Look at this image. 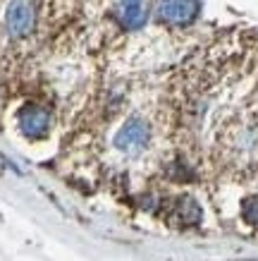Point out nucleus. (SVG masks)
Wrapping results in <instances>:
<instances>
[{
  "label": "nucleus",
  "mask_w": 258,
  "mask_h": 261,
  "mask_svg": "<svg viewBox=\"0 0 258 261\" xmlns=\"http://www.w3.org/2000/svg\"><path fill=\"white\" fill-rule=\"evenodd\" d=\"M151 144V125L144 118H129L115 135V149L125 156H139Z\"/></svg>",
  "instance_id": "1"
},
{
  "label": "nucleus",
  "mask_w": 258,
  "mask_h": 261,
  "mask_svg": "<svg viewBox=\"0 0 258 261\" xmlns=\"http://www.w3.org/2000/svg\"><path fill=\"white\" fill-rule=\"evenodd\" d=\"M36 24V5L34 0H12L5 12V27L12 39H24L34 32Z\"/></svg>",
  "instance_id": "2"
},
{
  "label": "nucleus",
  "mask_w": 258,
  "mask_h": 261,
  "mask_svg": "<svg viewBox=\"0 0 258 261\" xmlns=\"http://www.w3.org/2000/svg\"><path fill=\"white\" fill-rule=\"evenodd\" d=\"M156 15L170 27H187L198 15V0H156Z\"/></svg>",
  "instance_id": "3"
},
{
  "label": "nucleus",
  "mask_w": 258,
  "mask_h": 261,
  "mask_svg": "<svg viewBox=\"0 0 258 261\" xmlns=\"http://www.w3.org/2000/svg\"><path fill=\"white\" fill-rule=\"evenodd\" d=\"M17 125H19L24 137H29V139H41V137H46L48 129H50V113H48L43 106L29 103V106H24L22 111H19Z\"/></svg>",
  "instance_id": "4"
},
{
  "label": "nucleus",
  "mask_w": 258,
  "mask_h": 261,
  "mask_svg": "<svg viewBox=\"0 0 258 261\" xmlns=\"http://www.w3.org/2000/svg\"><path fill=\"white\" fill-rule=\"evenodd\" d=\"M112 17L118 19L120 27H125L129 32L141 29L149 19V5L146 0H118L112 8Z\"/></svg>",
  "instance_id": "5"
},
{
  "label": "nucleus",
  "mask_w": 258,
  "mask_h": 261,
  "mask_svg": "<svg viewBox=\"0 0 258 261\" xmlns=\"http://www.w3.org/2000/svg\"><path fill=\"white\" fill-rule=\"evenodd\" d=\"M177 214H180L182 221L196 223L198 221V216H201V211H198V206H196L191 199H182L180 204H177Z\"/></svg>",
  "instance_id": "6"
},
{
  "label": "nucleus",
  "mask_w": 258,
  "mask_h": 261,
  "mask_svg": "<svg viewBox=\"0 0 258 261\" xmlns=\"http://www.w3.org/2000/svg\"><path fill=\"white\" fill-rule=\"evenodd\" d=\"M244 216H246V221L258 223V199L246 201V206H244Z\"/></svg>",
  "instance_id": "7"
}]
</instances>
